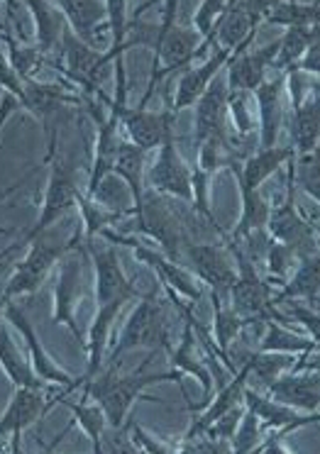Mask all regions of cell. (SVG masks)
Instances as JSON below:
<instances>
[{
  "label": "cell",
  "instance_id": "obj_24",
  "mask_svg": "<svg viewBox=\"0 0 320 454\" xmlns=\"http://www.w3.org/2000/svg\"><path fill=\"white\" fill-rule=\"evenodd\" d=\"M247 384H250V362L245 359V364H242V369H238V374L232 376L230 381L222 386V388H218L215 398H210L208 403H206V411L199 415H193V420H191L189 430L183 434V440L199 437V434L206 433L210 425L215 423L225 411H230L235 405L245 403V388H247Z\"/></svg>",
  "mask_w": 320,
  "mask_h": 454
},
{
  "label": "cell",
  "instance_id": "obj_28",
  "mask_svg": "<svg viewBox=\"0 0 320 454\" xmlns=\"http://www.w3.org/2000/svg\"><path fill=\"white\" fill-rule=\"evenodd\" d=\"M30 11L32 20H35V37H37V50L47 61L51 51L61 47V35L66 30V20L64 15L57 11V5L50 0H25L22 3Z\"/></svg>",
  "mask_w": 320,
  "mask_h": 454
},
{
  "label": "cell",
  "instance_id": "obj_18",
  "mask_svg": "<svg viewBox=\"0 0 320 454\" xmlns=\"http://www.w3.org/2000/svg\"><path fill=\"white\" fill-rule=\"evenodd\" d=\"M230 57L232 51L215 47L208 59H203L200 64H196V67H189V69L183 71L179 76V81H176V90H174V98H171V108H174V113L189 108V106H196L200 100V96L208 90L210 83L221 76V69L230 61Z\"/></svg>",
  "mask_w": 320,
  "mask_h": 454
},
{
  "label": "cell",
  "instance_id": "obj_2",
  "mask_svg": "<svg viewBox=\"0 0 320 454\" xmlns=\"http://www.w3.org/2000/svg\"><path fill=\"white\" fill-rule=\"evenodd\" d=\"M183 372L171 369V372H160V374H147V372H135V374H118L115 364H108L105 372H100L93 381L83 384V395L93 398L103 408L108 418V427L122 430L125 418L130 413L132 403L147 386L161 384V381H183Z\"/></svg>",
  "mask_w": 320,
  "mask_h": 454
},
{
  "label": "cell",
  "instance_id": "obj_42",
  "mask_svg": "<svg viewBox=\"0 0 320 454\" xmlns=\"http://www.w3.org/2000/svg\"><path fill=\"white\" fill-rule=\"evenodd\" d=\"M242 413H245V403L235 405V408H230V411H225V413L215 420V423L210 425L208 430H206V437H210V440H221V442H230L232 434H235V430H238V425H240L242 420Z\"/></svg>",
  "mask_w": 320,
  "mask_h": 454
},
{
  "label": "cell",
  "instance_id": "obj_21",
  "mask_svg": "<svg viewBox=\"0 0 320 454\" xmlns=\"http://www.w3.org/2000/svg\"><path fill=\"white\" fill-rule=\"evenodd\" d=\"M81 254H83V245L61 259L59 281H57V288H54V323L57 325L64 323L74 333V337L79 342H83V335H81L76 317H74V303H76V296H79L81 284Z\"/></svg>",
  "mask_w": 320,
  "mask_h": 454
},
{
  "label": "cell",
  "instance_id": "obj_25",
  "mask_svg": "<svg viewBox=\"0 0 320 454\" xmlns=\"http://www.w3.org/2000/svg\"><path fill=\"white\" fill-rule=\"evenodd\" d=\"M291 157H296V152H293L291 145L289 147H279V145H277V147L271 149H257L254 154H250V157L245 159L230 157L228 167L232 168L238 186L257 191V188H260L261 184L284 164V161H289Z\"/></svg>",
  "mask_w": 320,
  "mask_h": 454
},
{
  "label": "cell",
  "instance_id": "obj_20",
  "mask_svg": "<svg viewBox=\"0 0 320 454\" xmlns=\"http://www.w3.org/2000/svg\"><path fill=\"white\" fill-rule=\"evenodd\" d=\"M245 405L252 408L261 423V433L267 430H279V437L284 434L299 430L303 425L320 423V413H300L291 405H284L274 398H267V395H260L257 391H252L250 384L245 388Z\"/></svg>",
  "mask_w": 320,
  "mask_h": 454
},
{
  "label": "cell",
  "instance_id": "obj_33",
  "mask_svg": "<svg viewBox=\"0 0 320 454\" xmlns=\"http://www.w3.org/2000/svg\"><path fill=\"white\" fill-rule=\"evenodd\" d=\"M86 401H89V398L83 395L79 403H74V401H69V395H64L61 405L69 408L71 418H74L71 423H76L83 433L89 434L93 452L100 454L103 452L100 440H103V433H105V427H108V418H105V413H103V408H100L98 403H86Z\"/></svg>",
  "mask_w": 320,
  "mask_h": 454
},
{
  "label": "cell",
  "instance_id": "obj_30",
  "mask_svg": "<svg viewBox=\"0 0 320 454\" xmlns=\"http://www.w3.org/2000/svg\"><path fill=\"white\" fill-rule=\"evenodd\" d=\"M0 369L5 372V376L11 379V384L27 386V388H50V386L42 381L40 376L35 374L30 359L22 355L20 347L15 345L11 330L8 325L0 327Z\"/></svg>",
  "mask_w": 320,
  "mask_h": 454
},
{
  "label": "cell",
  "instance_id": "obj_31",
  "mask_svg": "<svg viewBox=\"0 0 320 454\" xmlns=\"http://www.w3.org/2000/svg\"><path fill=\"white\" fill-rule=\"evenodd\" d=\"M320 294V252H313L310 257L300 259L299 269H296V274L281 286V291L277 296L271 298V303L274 306H279V303H286V301H308L310 306H313V301Z\"/></svg>",
  "mask_w": 320,
  "mask_h": 454
},
{
  "label": "cell",
  "instance_id": "obj_14",
  "mask_svg": "<svg viewBox=\"0 0 320 454\" xmlns=\"http://www.w3.org/2000/svg\"><path fill=\"white\" fill-rule=\"evenodd\" d=\"M150 184L161 196L193 200V171L186 167V161L176 152L174 128L167 129V135H164L157 161L150 168Z\"/></svg>",
  "mask_w": 320,
  "mask_h": 454
},
{
  "label": "cell",
  "instance_id": "obj_23",
  "mask_svg": "<svg viewBox=\"0 0 320 454\" xmlns=\"http://www.w3.org/2000/svg\"><path fill=\"white\" fill-rule=\"evenodd\" d=\"M284 89H286V74L279 71L274 79H264L260 89L254 90L257 110H260L261 149L277 147L279 142V129L284 125Z\"/></svg>",
  "mask_w": 320,
  "mask_h": 454
},
{
  "label": "cell",
  "instance_id": "obj_9",
  "mask_svg": "<svg viewBox=\"0 0 320 454\" xmlns=\"http://www.w3.org/2000/svg\"><path fill=\"white\" fill-rule=\"evenodd\" d=\"M79 386H64L59 394L50 398L44 394L47 388H27V386H18L12 391V398L8 408L0 415V440L11 437V452H20V437L22 433L35 425L40 418L50 413L51 408L64 401V395L76 391Z\"/></svg>",
  "mask_w": 320,
  "mask_h": 454
},
{
  "label": "cell",
  "instance_id": "obj_13",
  "mask_svg": "<svg viewBox=\"0 0 320 454\" xmlns=\"http://www.w3.org/2000/svg\"><path fill=\"white\" fill-rule=\"evenodd\" d=\"M183 254L191 262V267L196 271V277L210 288V296L221 298V301H230V288L238 278V269L235 262L230 259V252L222 245H200L189 239Z\"/></svg>",
  "mask_w": 320,
  "mask_h": 454
},
{
  "label": "cell",
  "instance_id": "obj_39",
  "mask_svg": "<svg viewBox=\"0 0 320 454\" xmlns=\"http://www.w3.org/2000/svg\"><path fill=\"white\" fill-rule=\"evenodd\" d=\"M296 181L316 203H320V145L308 157H296Z\"/></svg>",
  "mask_w": 320,
  "mask_h": 454
},
{
  "label": "cell",
  "instance_id": "obj_12",
  "mask_svg": "<svg viewBox=\"0 0 320 454\" xmlns=\"http://www.w3.org/2000/svg\"><path fill=\"white\" fill-rule=\"evenodd\" d=\"M98 100L105 106V108L111 110L118 115V122H122V128L128 132V139H130L132 145H137V147L147 149H160L161 142H164V135H167V129L174 128V118H176V113L171 108V98L167 96V108L160 110V113H152V110H140L135 108L130 110L128 106H115L113 98H108L103 90H100Z\"/></svg>",
  "mask_w": 320,
  "mask_h": 454
},
{
  "label": "cell",
  "instance_id": "obj_5",
  "mask_svg": "<svg viewBox=\"0 0 320 454\" xmlns=\"http://www.w3.org/2000/svg\"><path fill=\"white\" fill-rule=\"evenodd\" d=\"M81 245H83V227H76V232L64 245H51V242H44V238H37L35 242H30L27 245L30 247L27 257L15 267L12 277L8 278V284L3 288L5 301L20 296H35L44 286V278L50 277L51 267H57L61 259L74 249H79Z\"/></svg>",
  "mask_w": 320,
  "mask_h": 454
},
{
  "label": "cell",
  "instance_id": "obj_29",
  "mask_svg": "<svg viewBox=\"0 0 320 454\" xmlns=\"http://www.w3.org/2000/svg\"><path fill=\"white\" fill-rule=\"evenodd\" d=\"M147 154H150L147 149L132 145L130 139H121L118 154H115V164H113V174L130 188L135 207L142 206V200H144L142 184H144V161H147Z\"/></svg>",
  "mask_w": 320,
  "mask_h": 454
},
{
  "label": "cell",
  "instance_id": "obj_48",
  "mask_svg": "<svg viewBox=\"0 0 320 454\" xmlns=\"http://www.w3.org/2000/svg\"><path fill=\"white\" fill-rule=\"evenodd\" d=\"M0 232H5V227H0Z\"/></svg>",
  "mask_w": 320,
  "mask_h": 454
},
{
  "label": "cell",
  "instance_id": "obj_11",
  "mask_svg": "<svg viewBox=\"0 0 320 454\" xmlns=\"http://www.w3.org/2000/svg\"><path fill=\"white\" fill-rule=\"evenodd\" d=\"M86 254L93 262L96 271V308L111 303H128L130 298H140L142 294L132 286L118 257V245L105 239V245H96V238L86 239Z\"/></svg>",
  "mask_w": 320,
  "mask_h": 454
},
{
  "label": "cell",
  "instance_id": "obj_16",
  "mask_svg": "<svg viewBox=\"0 0 320 454\" xmlns=\"http://www.w3.org/2000/svg\"><path fill=\"white\" fill-rule=\"evenodd\" d=\"M252 40L242 42L238 50L232 51L230 61H228V93H250L257 90L264 83V74L269 69L274 59H277V51H279V40L271 42L261 50H250Z\"/></svg>",
  "mask_w": 320,
  "mask_h": 454
},
{
  "label": "cell",
  "instance_id": "obj_10",
  "mask_svg": "<svg viewBox=\"0 0 320 454\" xmlns=\"http://www.w3.org/2000/svg\"><path fill=\"white\" fill-rule=\"evenodd\" d=\"M100 238L108 239L113 245H118V247H130L132 252H135L137 262H142L144 267H150L152 271L160 277L161 286L171 288L174 294H179L181 298H186L191 303H200L203 291H200L199 281L191 277L186 269H181V264L171 262L169 257H164L160 249H152L150 245H144V242H140L137 238L118 235V232H113L111 227H105V230L100 232Z\"/></svg>",
  "mask_w": 320,
  "mask_h": 454
},
{
  "label": "cell",
  "instance_id": "obj_7",
  "mask_svg": "<svg viewBox=\"0 0 320 454\" xmlns=\"http://www.w3.org/2000/svg\"><path fill=\"white\" fill-rule=\"evenodd\" d=\"M222 245L228 247L238 267V278L230 288L232 310L245 320H261V323L271 320V284L257 274V264L242 252L240 245L230 235L228 239H222Z\"/></svg>",
  "mask_w": 320,
  "mask_h": 454
},
{
  "label": "cell",
  "instance_id": "obj_36",
  "mask_svg": "<svg viewBox=\"0 0 320 454\" xmlns=\"http://www.w3.org/2000/svg\"><path fill=\"white\" fill-rule=\"evenodd\" d=\"M310 40H313V27H286V32L279 37V51L271 67L284 74L293 69L303 59Z\"/></svg>",
  "mask_w": 320,
  "mask_h": 454
},
{
  "label": "cell",
  "instance_id": "obj_22",
  "mask_svg": "<svg viewBox=\"0 0 320 454\" xmlns=\"http://www.w3.org/2000/svg\"><path fill=\"white\" fill-rule=\"evenodd\" d=\"M320 145V81L310 83L306 96L293 108L291 118V147L296 157H308Z\"/></svg>",
  "mask_w": 320,
  "mask_h": 454
},
{
  "label": "cell",
  "instance_id": "obj_32",
  "mask_svg": "<svg viewBox=\"0 0 320 454\" xmlns=\"http://www.w3.org/2000/svg\"><path fill=\"white\" fill-rule=\"evenodd\" d=\"M181 325H183V335H181V345L174 347V352L169 355L171 366L183 372V374L196 376L200 384H203L206 401H210V395H213V376H210V369L206 362H200L199 356H196V333H193L189 320H181Z\"/></svg>",
  "mask_w": 320,
  "mask_h": 454
},
{
  "label": "cell",
  "instance_id": "obj_38",
  "mask_svg": "<svg viewBox=\"0 0 320 454\" xmlns=\"http://www.w3.org/2000/svg\"><path fill=\"white\" fill-rule=\"evenodd\" d=\"M260 437H261V425L257 413L245 405V413H242V420L238 425V430L232 434V452L235 454H250L260 447Z\"/></svg>",
  "mask_w": 320,
  "mask_h": 454
},
{
  "label": "cell",
  "instance_id": "obj_15",
  "mask_svg": "<svg viewBox=\"0 0 320 454\" xmlns=\"http://www.w3.org/2000/svg\"><path fill=\"white\" fill-rule=\"evenodd\" d=\"M5 323L12 325L25 340V345L30 349V364L35 369V374L40 376L42 381L47 386H81L83 384V379H71L69 372H64L54 359L50 356V352L44 349V345L40 342V337L35 333V327H32L30 317L25 316V310H22L18 303H12L8 301V306H5Z\"/></svg>",
  "mask_w": 320,
  "mask_h": 454
},
{
  "label": "cell",
  "instance_id": "obj_3",
  "mask_svg": "<svg viewBox=\"0 0 320 454\" xmlns=\"http://www.w3.org/2000/svg\"><path fill=\"white\" fill-rule=\"evenodd\" d=\"M47 164H50V178H47V193L40 206V215L35 220L32 230L25 235V245H30L37 238H42L54 223H59L61 217L69 210L79 207L81 188L74 181L71 168L59 159V132L57 128L50 129V147H47Z\"/></svg>",
  "mask_w": 320,
  "mask_h": 454
},
{
  "label": "cell",
  "instance_id": "obj_8",
  "mask_svg": "<svg viewBox=\"0 0 320 454\" xmlns=\"http://www.w3.org/2000/svg\"><path fill=\"white\" fill-rule=\"evenodd\" d=\"M132 215L137 217L132 230L137 235H147V238L154 239L164 257L181 264L183 247H186L191 235L189 230L183 227V220L164 203V196H161V200L160 198L144 196L142 206H132Z\"/></svg>",
  "mask_w": 320,
  "mask_h": 454
},
{
  "label": "cell",
  "instance_id": "obj_40",
  "mask_svg": "<svg viewBox=\"0 0 320 454\" xmlns=\"http://www.w3.org/2000/svg\"><path fill=\"white\" fill-rule=\"evenodd\" d=\"M267 271H269V278L267 281H279L281 286L286 284V274H289V269L293 267V262H299L296 254H293V249L286 247V245H279V242H271L269 249H267Z\"/></svg>",
  "mask_w": 320,
  "mask_h": 454
},
{
  "label": "cell",
  "instance_id": "obj_6",
  "mask_svg": "<svg viewBox=\"0 0 320 454\" xmlns=\"http://www.w3.org/2000/svg\"><path fill=\"white\" fill-rule=\"evenodd\" d=\"M293 161H296V157L289 159L286 200L281 206L271 207L267 232H269L271 242H279V245L293 249V254L300 262V259L310 257L313 252H318L316 249L318 247V235H316V227L310 225L296 207V167H293Z\"/></svg>",
  "mask_w": 320,
  "mask_h": 454
},
{
  "label": "cell",
  "instance_id": "obj_44",
  "mask_svg": "<svg viewBox=\"0 0 320 454\" xmlns=\"http://www.w3.org/2000/svg\"><path fill=\"white\" fill-rule=\"evenodd\" d=\"M128 427H130L132 442L137 444V450H144V452H152V454L179 452V447H171V444L157 442V440H154V437H152V434L147 433V430H142L137 420H130V423H128Z\"/></svg>",
  "mask_w": 320,
  "mask_h": 454
},
{
  "label": "cell",
  "instance_id": "obj_45",
  "mask_svg": "<svg viewBox=\"0 0 320 454\" xmlns=\"http://www.w3.org/2000/svg\"><path fill=\"white\" fill-rule=\"evenodd\" d=\"M293 69L303 71V74H313V76L320 79V27H313V40H310L308 50Z\"/></svg>",
  "mask_w": 320,
  "mask_h": 454
},
{
  "label": "cell",
  "instance_id": "obj_19",
  "mask_svg": "<svg viewBox=\"0 0 320 454\" xmlns=\"http://www.w3.org/2000/svg\"><path fill=\"white\" fill-rule=\"evenodd\" d=\"M267 391L269 398L300 413H316L320 408V374L313 369H293L289 374L277 376Z\"/></svg>",
  "mask_w": 320,
  "mask_h": 454
},
{
  "label": "cell",
  "instance_id": "obj_17",
  "mask_svg": "<svg viewBox=\"0 0 320 454\" xmlns=\"http://www.w3.org/2000/svg\"><path fill=\"white\" fill-rule=\"evenodd\" d=\"M208 139H221L232 147L228 137V79L218 76L196 103V147Z\"/></svg>",
  "mask_w": 320,
  "mask_h": 454
},
{
  "label": "cell",
  "instance_id": "obj_46",
  "mask_svg": "<svg viewBox=\"0 0 320 454\" xmlns=\"http://www.w3.org/2000/svg\"><path fill=\"white\" fill-rule=\"evenodd\" d=\"M293 369H313V372H318L320 374V355L316 356V359H310V352H303V355H299V359H296ZM293 369H291V372H293Z\"/></svg>",
  "mask_w": 320,
  "mask_h": 454
},
{
  "label": "cell",
  "instance_id": "obj_37",
  "mask_svg": "<svg viewBox=\"0 0 320 454\" xmlns=\"http://www.w3.org/2000/svg\"><path fill=\"white\" fill-rule=\"evenodd\" d=\"M247 362H250V376H257V381L269 386L277 376L293 369L296 356L289 352H260L257 349L254 355L247 356Z\"/></svg>",
  "mask_w": 320,
  "mask_h": 454
},
{
  "label": "cell",
  "instance_id": "obj_43",
  "mask_svg": "<svg viewBox=\"0 0 320 454\" xmlns=\"http://www.w3.org/2000/svg\"><path fill=\"white\" fill-rule=\"evenodd\" d=\"M228 113H232L238 132H240L242 137L252 135L254 120H252L250 110H247V93H228Z\"/></svg>",
  "mask_w": 320,
  "mask_h": 454
},
{
  "label": "cell",
  "instance_id": "obj_41",
  "mask_svg": "<svg viewBox=\"0 0 320 454\" xmlns=\"http://www.w3.org/2000/svg\"><path fill=\"white\" fill-rule=\"evenodd\" d=\"M230 3H222V0H206L196 5L193 12V30L199 32L203 40H208L213 30H215V22L221 20V15L228 11Z\"/></svg>",
  "mask_w": 320,
  "mask_h": 454
},
{
  "label": "cell",
  "instance_id": "obj_4",
  "mask_svg": "<svg viewBox=\"0 0 320 454\" xmlns=\"http://www.w3.org/2000/svg\"><path fill=\"white\" fill-rule=\"evenodd\" d=\"M137 347H152L154 352L164 349L167 355L174 352L169 337V317H167L164 303L157 298V291L140 296V303L135 306L128 323L122 327L118 342L113 347L108 364H115L118 356L130 352V349H137Z\"/></svg>",
  "mask_w": 320,
  "mask_h": 454
},
{
  "label": "cell",
  "instance_id": "obj_1",
  "mask_svg": "<svg viewBox=\"0 0 320 454\" xmlns=\"http://www.w3.org/2000/svg\"><path fill=\"white\" fill-rule=\"evenodd\" d=\"M176 11L179 0L164 3V20L154 32V59H152V76L147 83V93L142 96L140 110H147V103L154 96V90L161 81L171 76L174 71L189 69L193 61L199 59V50L203 44V37L193 27L176 25Z\"/></svg>",
  "mask_w": 320,
  "mask_h": 454
},
{
  "label": "cell",
  "instance_id": "obj_35",
  "mask_svg": "<svg viewBox=\"0 0 320 454\" xmlns=\"http://www.w3.org/2000/svg\"><path fill=\"white\" fill-rule=\"evenodd\" d=\"M267 335L261 340L260 352H289V355H303V352H316V342L310 337H299L291 333L277 320H267Z\"/></svg>",
  "mask_w": 320,
  "mask_h": 454
},
{
  "label": "cell",
  "instance_id": "obj_47",
  "mask_svg": "<svg viewBox=\"0 0 320 454\" xmlns=\"http://www.w3.org/2000/svg\"><path fill=\"white\" fill-rule=\"evenodd\" d=\"M5 306H8V301H5V296L0 294V327L5 325Z\"/></svg>",
  "mask_w": 320,
  "mask_h": 454
},
{
  "label": "cell",
  "instance_id": "obj_27",
  "mask_svg": "<svg viewBox=\"0 0 320 454\" xmlns=\"http://www.w3.org/2000/svg\"><path fill=\"white\" fill-rule=\"evenodd\" d=\"M125 303H111V306L96 308V316L90 323L89 340H86V352H89V369L83 376V384L93 381L96 376L103 372L105 364V349H108V337H111V327L115 323V317L121 316V310Z\"/></svg>",
  "mask_w": 320,
  "mask_h": 454
},
{
  "label": "cell",
  "instance_id": "obj_34",
  "mask_svg": "<svg viewBox=\"0 0 320 454\" xmlns=\"http://www.w3.org/2000/svg\"><path fill=\"white\" fill-rule=\"evenodd\" d=\"M242 198V215L238 220V225L230 232L232 239H245L250 238L254 230H267L269 223L271 207L269 203L260 196V191H250V188H240Z\"/></svg>",
  "mask_w": 320,
  "mask_h": 454
},
{
  "label": "cell",
  "instance_id": "obj_26",
  "mask_svg": "<svg viewBox=\"0 0 320 454\" xmlns=\"http://www.w3.org/2000/svg\"><path fill=\"white\" fill-rule=\"evenodd\" d=\"M54 5L64 15L69 30L83 44H89V47L96 50V42H98L96 32L100 30V25L108 27V8H105V3H100V0H57Z\"/></svg>",
  "mask_w": 320,
  "mask_h": 454
}]
</instances>
